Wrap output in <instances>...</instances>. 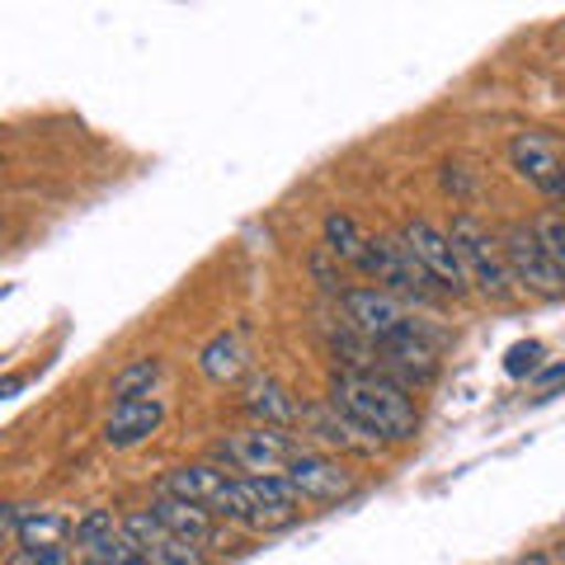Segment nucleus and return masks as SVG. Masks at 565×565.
I'll return each instance as SVG.
<instances>
[{"label": "nucleus", "instance_id": "obj_1", "mask_svg": "<svg viewBox=\"0 0 565 565\" xmlns=\"http://www.w3.org/2000/svg\"><path fill=\"white\" fill-rule=\"evenodd\" d=\"M330 405L344 411L377 444H405V438H415V424H419L415 401L405 396V386L382 377L377 367H367V373H340L330 382Z\"/></svg>", "mask_w": 565, "mask_h": 565}, {"label": "nucleus", "instance_id": "obj_2", "mask_svg": "<svg viewBox=\"0 0 565 565\" xmlns=\"http://www.w3.org/2000/svg\"><path fill=\"white\" fill-rule=\"evenodd\" d=\"M448 236H452L457 255H462V264H467L471 288L481 292L486 302H509V297H514V278H509V264H504V241H494L471 212L452 217Z\"/></svg>", "mask_w": 565, "mask_h": 565}, {"label": "nucleus", "instance_id": "obj_3", "mask_svg": "<svg viewBox=\"0 0 565 565\" xmlns=\"http://www.w3.org/2000/svg\"><path fill=\"white\" fill-rule=\"evenodd\" d=\"M297 452L302 448H297L282 429H264V424H255V429H241L232 438H222V444L212 448V462H217L222 471H241V476H282L292 467Z\"/></svg>", "mask_w": 565, "mask_h": 565}, {"label": "nucleus", "instance_id": "obj_4", "mask_svg": "<svg viewBox=\"0 0 565 565\" xmlns=\"http://www.w3.org/2000/svg\"><path fill=\"white\" fill-rule=\"evenodd\" d=\"M359 269L367 278H377L386 282V292H396V297H415V302H438V282L424 274V264L411 255V245H405L401 236H377V241H367V250L359 259Z\"/></svg>", "mask_w": 565, "mask_h": 565}, {"label": "nucleus", "instance_id": "obj_5", "mask_svg": "<svg viewBox=\"0 0 565 565\" xmlns=\"http://www.w3.org/2000/svg\"><path fill=\"white\" fill-rule=\"evenodd\" d=\"M401 241L411 245V255L424 264V274L438 282V292L444 297H467L471 278H467V264H462V255H457V245H452L448 232H438L434 222H405Z\"/></svg>", "mask_w": 565, "mask_h": 565}, {"label": "nucleus", "instance_id": "obj_6", "mask_svg": "<svg viewBox=\"0 0 565 565\" xmlns=\"http://www.w3.org/2000/svg\"><path fill=\"white\" fill-rule=\"evenodd\" d=\"M340 302H344V321L353 326V334H363L367 344H382V340H392V334H401L405 326H415L411 307L386 288H349Z\"/></svg>", "mask_w": 565, "mask_h": 565}, {"label": "nucleus", "instance_id": "obj_7", "mask_svg": "<svg viewBox=\"0 0 565 565\" xmlns=\"http://www.w3.org/2000/svg\"><path fill=\"white\" fill-rule=\"evenodd\" d=\"M373 349L382 353L377 373L392 377L396 386H419V382H429L438 373V344H434V334L424 330L419 321L405 326L401 334H392V340L373 344Z\"/></svg>", "mask_w": 565, "mask_h": 565}, {"label": "nucleus", "instance_id": "obj_8", "mask_svg": "<svg viewBox=\"0 0 565 565\" xmlns=\"http://www.w3.org/2000/svg\"><path fill=\"white\" fill-rule=\"evenodd\" d=\"M504 264H509V278L533 297H561V288H565L561 274L552 269V259L542 250V241L533 236V222L527 226L519 222L504 232Z\"/></svg>", "mask_w": 565, "mask_h": 565}, {"label": "nucleus", "instance_id": "obj_9", "mask_svg": "<svg viewBox=\"0 0 565 565\" xmlns=\"http://www.w3.org/2000/svg\"><path fill=\"white\" fill-rule=\"evenodd\" d=\"M509 161H514V170L523 174L527 184H537L546 193L561 189L565 161H561V147L546 132H519L514 141H509Z\"/></svg>", "mask_w": 565, "mask_h": 565}, {"label": "nucleus", "instance_id": "obj_10", "mask_svg": "<svg viewBox=\"0 0 565 565\" xmlns=\"http://www.w3.org/2000/svg\"><path fill=\"white\" fill-rule=\"evenodd\" d=\"M282 476H288L292 490L302 494V500H321V504L340 500V494L353 490V476L340 462H330V457H316V452H297L292 467L282 471Z\"/></svg>", "mask_w": 565, "mask_h": 565}, {"label": "nucleus", "instance_id": "obj_11", "mask_svg": "<svg viewBox=\"0 0 565 565\" xmlns=\"http://www.w3.org/2000/svg\"><path fill=\"white\" fill-rule=\"evenodd\" d=\"M241 486L255 504L250 527H282L297 519V500H302V494L292 490L288 476H241Z\"/></svg>", "mask_w": 565, "mask_h": 565}, {"label": "nucleus", "instance_id": "obj_12", "mask_svg": "<svg viewBox=\"0 0 565 565\" xmlns=\"http://www.w3.org/2000/svg\"><path fill=\"white\" fill-rule=\"evenodd\" d=\"M166 419V405L161 401H128V405H114L109 411V424H104V444L109 448H137L161 429Z\"/></svg>", "mask_w": 565, "mask_h": 565}, {"label": "nucleus", "instance_id": "obj_13", "mask_svg": "<svg viewBox=\"0 0 565 565\" xmlns=\"http://www.w3.org/2000/svg\"><path fill=\"white\" fill-rule=\"evenodd\" d=\"M226 481H232V476H226L217 462H189V467H174V471L166 476L161 494H174V500H189V504H199V509H207V514H212V504L222 500Z\"/></svg>", "mask_w": 565, "mask_h": 565}, {"label": "nucleus", "instance_id": "obj_14", "mask_svg": "<svg viewBox=\"0 0 565 565\" xmlns=\"http://www.w3.org/2000/svg\"><path fill=\"white\" fill-rule=\"evenodd\" d=\"M6 527L14 533L20 546H62V537L76 533V523H71L66 514H52V509H24V504L6 509Z\"/></svg>", "mask_w": 565, "mask_h": 565}, {"label": "nucleus", "instance_id": "obj_15", "mask_svg": "<svg viewBox=\"0 0 565 565\" xmlns=\"http://www.w3.org/2000/svg\"><path fill=\"white\" fill-rule=\"evenodd\" d=\"M151 514L166 523L170 537L193 542V546H207L212 542V514H207V509H199V504L174 500V494H161V500L151 504Z\"/></svg>", "mask_w": 565, "mask_h": 565}, {"label": "nucleus", "instance_id": "obj_16", "mask_svg": "<svg viewBox=\"0 0 565 565\" xmlns=\"http://www.w3.org/2000/svg\"><path fill=\"white\" fill-rule=\"evenodd\" d=\"M199 367H203V377L207 382H236L245 373V344H241V334L236 330H222V334H212V340L199 349Z\"/></svg>", "mask_w": 565, "mask_h": 565}, {"label": "nucleus", "instance_id": "obj_17", "mask_svg": "<svg viewBox=\"0 0 565 565\" xmlns=\"http://www.w3.org/2000/svg\"><path fill=\"white\" fill-rule=\"evenodd\" d=\"M245 411H250V415L264 424V429H282V424L297 419L292 396L282 392L274 377H255L250 386H245Z\"/></svg>", "mask_w": 565, "mask_h": 565}, {"label": "nucleus", "instance_id": "obj_18", "mask_svg": "<svg viewBox=\"0 0 565 565\" xmlns=\"http://www.w3.org/2000/svg\"><path fill=\"white\" fill-rule=\"evenodd\" d=\"M161 359H137V363H128V367H118L114 373V386H109V396H114V405H128V401H151V392H156V382H161Z\"/></svg>", "mask_w": 565, "mask_h": 565}, {"label": "nucleus", "instance_id": "obj_19", "mask_svg": "<svg viewBox=\"0 0 565 565\" xmlns=\"http://www.w3.org/2000/svg\"><path fill=\"white\" fill-rule=\"evenodd\" d=\"M367 250V236L359 232V222L349 217V212H330L326 217V255L344 259V264H359Z\"/></svg>", "mask_w": 565, "mask_h": 565}, {"label": "nucleus", "instance_id": "obj_20", "mask_svg": "<svg viewBox=\"0 0 565 565\" xmlns=\"http://www.w3.org/2000/svg\"><path fill=\"white\" fill-rule=\"evenodd\" d=\"M533 236L542 241L546 259H552V269L565 282V217H561V212H537V217H533Z\"/></svg>", "mask_w": 565, "mask_h": 565}, {"label": "nucleus", "instance_id": "obj_21", "mask_svg": "<svg viewBox=\"0 0 565 565\" xmlns=\"http://www.w3.org/2000/svg\"><path fill=\"white\" fill-rule=\"evenodd\" d=\"M81 561L85 565H141V546L128 533H118V537L99 542V546H85Z\"/></svg>", "mask_w": 565, "mask_h": 565}, {"label": "nucleus", "instance_id": "obj_22", "mask_svg": "<svg viewBox=\"0 0 565 565\" xmlns=\"http://www.w3.org/2000/svg\"><path fill=\"white\" fill-rule=\"evenodd\" d=\"M122 533V519L114 514V509H90L85 519H76V546L85 552V546H99Z\"/></svg>", "mask_w": 565, "mask_h": 565}, {"label": "nucleus", "instance_id": "obj_23", "mask_svg": "<svg viewBox=\"0 0 565 565\" xmlns=\"http://www.w3.org/2000/svg\"><path fill=\"white\" fill-rule=\"evenodd\" d=\"M141 565H207V561H203V546L166 537V542H156L151 552H141Z\"/></svg>", "mask_w": 565, "mask_h": 565}, {"label": "nucleus", "instance_id": "obj_24", "mask_svg": "<svg viewBox=\"0 0 565 565\" xmlns=\"http://www.w3.org/2000/svg\"><path fill=\"white\" fill-rule=\"evenodd\" d=\"M122 533H128V537L141 546V552H151L156 542H166V537H170V533H166V523L156 519L151 509H137V514H128V519H122Z\"/></svg>", "mask_w": 565, "mask_h": 565}, {"label": "nucleus", "instance_id": "obj_25", "mask_svg": "<svg viewBox=\"0 0 565 565\" xmlns=\"http://www.w3.org/2000/svg\"><path fill=\"white\" fill-rule=\"evenodd\" d=\"M504 373L509 377H523V373H542V344L527 340V344H514L504 359Z\"/></svg>", "mask_w": 565, "mask_h": 565}, {"label": "nucleus", "instance_id": "obj_26", "mask_svg": "<svg viewBox=\"0 0 565 565\" xmlns=\"http://www.w3.org/2000/svg\"><path fill=\"white\" fill-rule=\"evenodd\" d=\"M6 565H71L66 546H14Z\"/></svg>", "mask_w": 565, "mask_h": 565}, {"label": "nucleus", "instance_id": "obj_27", "mask_svg": "<svg viewBox=\"0 0 565 565\" xmlns=\"http://www.w3.org/2000/svg\"><path fill=\"white\" fill-rule=\"evenodd\" d=\"M552 382H565V363H552L537 373V386H552Z\"/></svg>", "mask_w": 565, "mask_h": 565}, {"label": "nucleus", "instance_id": "obj_28", "mask_svg": "<svg viewBox=\"0 0 565 565\" xmlns=\"http://www.w3.org/2000/svg\"><path fill=\"white\" fill-rule=\"evenodd\" d=\"M556 199H561V207H565V174H561V189H556Z\"/></svg>", "mask_w": 565, "mask_h": 565}]
</instances>
